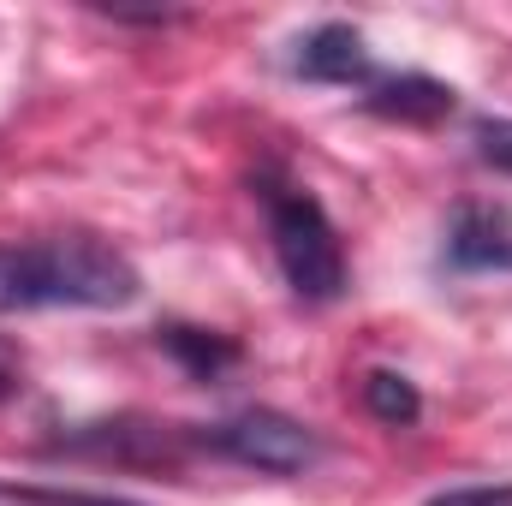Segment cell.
<instances>
[{
	"mask_svg": "<svg viewBox=\"0 0 512 506\" xmlns=\"http://www.w3.org/2000/svg\"><path fill=\"white\" fill-rule=\"evenodd\" d=\"M197 447L227 453L233 465H251V471H268V477H298V471H310L316 453H322L316 435H310L298 417L268 411V405L239 411V417H227V423L197 429Z\"/></svg>",
	"mask_w": 512,
	"mask_h": 506,
	"instance_id": "cell-3",
	"label": "cell"
},
{
	"mask_svg": "<svg viewBox=\"0 0 512 506\" xmlns=\"http://www.w3.org/2000/svg\"><path fill=\"white\" fill-rule=\"evenodd\" d=\"M447 262L459 274H507L512 268V215L507 209L465 203L453 215V233H447Z\"/></svg>",
	"mask_w": 512,
	"mask_h": 506,
	"instance_id": "cell-4",
	"label": "cell"
},
{
	"mask_svg": "<svg viewBox=\"0 0 512 506\" xmlns=\"http://www.w3.org/2000/svg\"><path fill=\"white\" fill-rule=\"evenodd\" d=\"M18 376H24V364H18V352L0 340V399H6V393H18Z\"/></svg>",
	"mask_w": 512,
	"mask_h": 506,
	"instance_id": "cell-11",
	"label": "cell"
},
{
	"mask_svg": "<svg viewBox=\"0 0 512 506\" xmlns=\"http://www.w3.org/2000/svg\"><path fill=\"white\" fill-rule=\"evenodd\" d=\"M477 155L495 167V173H512V120H477Z\"/></svg>",
	"mask_w": 512,
	"mask_h": 506,
	"instance_id": "cell-9",
	"label": "cell"
},
{
	"mask_svg": "<svg viewBox=\"0 0 512 506\" xmlns=\"http://www.w3.org/2000/svg\"><path fill=\"white\" fill-rule=\"evenodd\" d=\"M364 108L382 120H405V126H435L453 114V84L429 78V72H399V78H370L364 84Z\"/></svg>",
	"mask_w": 512,
	"mask_h": 506,
	"instance_id": "cell-6",
	"label": "cell"
},
{
	"mask_svg": "<svg viewBox=\"0 0 512 506\" xmlns=\"http://www.w3.org/2000/svg\"><path fill=\"white\" fill-rule=\"evenodd\" d=\"M161 346L191 370L197 381H215L221 370H233L239 364V346L227 340V334H215V328H185V322H167L161 328Z\"/></svg>",
	"mask_w": 512,
	"mask_h": 506,
	"instance_id": "cell-7",
	"label": "cell"
},
{
	"mask_svg": "<svg viewBox=\"0 0 512 506\" xmlns=\"http://www.w3.org/2000/svg\"><path fill=\"white\" fill-rule=\"evenodd\" d=\"M292 72L310 78V84H370V48L352 24H316L298 54H292Z\"/></svg>",
	"mask_w": 512,
	"mask_h": 506,
	"instance_id": "cell-5",
	"label": "cell"
},
{
	"mask_svg": "<svg viewBox=\"0 0 512 506\" xmlns=\"http://www.w3.org/2000/svg\"><path fill=\"white\" fill-rule=\"evenodd\" d=\"M364 405H370V417H382V423H393V429H405V423L423 417L417 387L399 376V370H370V376H364Z\"/></svg>",
	"mask_w": 512,
	"mask_h": 506,
	"instance_id": "cell-8",
	"label": "cell"
},
{
	"mask_svg": "<svg viewBox=\"0 0 512 506\" xmlns=\"http://www.w3.org/2000/svg\"><path fill=\"white\" fill-rule=\"evenodd\" d=\"M137 292V268L90 233L0 251V310H126Z\"/></svg>",
	"mask_w": 512,
	"mask_h": 506,
	"instance_id": "cell-1",
	"label": "cell"
},
{
	"mask_svg": "<svg viewBox=\"0 0 512 506\" xmlns=\"http://www.w3.org/2000/svg\"><path fill=\"white\" fill-rule=\"evenodd\" d=\"M423 506H512V483H465V489H441Z\"/></svg>",
	"mask_w": 512,
	"mask_h": 506,
	"instance_id": "cell-10",
	"label": "cell"
},
{
	"mask_svg": "<svg viewBox=\"0 0 512 506\" xmlns=\"http://www.w3.org/2000/svg\"><path fill=\"white\" fill-rule=\"evenodd\" d=\"M256 197L268 209V239H274L286 286L304 304H334L346 292V251H340V233H334L328 209L310 191L280 185V179H262Z\"/></svg>",
	"mask_w": 512,
	"mask_h": 506,
	"instance_id": "cell-2",
	"label": "cell"
}]
</instances>
